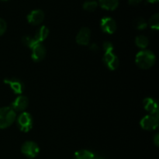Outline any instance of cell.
Here are the masks:
<instances>
[{
	"mask_svg": "<svg viewBox=\"0 0 159 159\" xmlns=\"http://www.w3.org/2000/svg\"><path fill=\"white\" fill-rule=\"evenodd\" d=\"M90 49L92 50V51H96L99 50V47L97 46V45L96 44V43H93V44L90 46Z\"/></svg>",
	"mask_w": 159,
	"mask_h": 159,
	"instance_id": "cell-26",
	"label": "cell"
},
{
	"mask_svg": "<svg viewBox=\"0 0 159 159\" xmlns=\"http://www.w3.org/2000/svg\"><path fill=\"white\" fill-rule=\"evenodd\" d=\"M27 21L31 25L37 26L40 24L44 20V12L41 9H34L27 15Z\"/></svg>",
	"mask_w": 159,
	"mask_h": 159,
	"instance_id": "cell-7",
	"label": "cell"
},
{
	"mask_svg": "<svg viewBox=\"0 0 159 159\" xmlns=\"http://www.w3.org/2000/svg\"><path fill=\"white\" fill-rule=\"evenodd\" d=\"M144 107L148 112L150 113V114H158V103L156 101L152 98H146L144 99Z\"/></svg>",
	"mask_w": 159,
	"mask_h": 159,
	"instance_id": "cell-13",
	"label": "cell"
},
{
	"mask_svg": "<svg viewBox=\"0 0 159 159\" xmlns=\"http://www.w3.org/2000/svg\"><path fill=\"white\" fill-rule=\"evenodd\" d=\"M154 143H155V144L157 146V147H158L159 146V134H157L155 135V138H154Z\"/></svg>",
	"mask_w": 159,
	"mask_h": 159,
	"instance_id": "cell-25",
	"label": "cell"
},
{
	"mask_svg": "<svg viewBox=\"0 0 159 159\" xmlns=\"http://www.w3.org/2000/svg\"><path fill=\"white\" fill-rule=\"evenodd\" d=\"M94 154L88 150H80L75 153L74 159H95Z\"/></svg>",
	"mask_w": 159,
	"mask_h": 159,
	"instance_id": "cell-16",
	"label": "cell"
},
{
	"mask_svg": "<svg viewBox=\"0 0 159 159\" xmlns=\"http://www.w3.org/2000/svg\"><path fill=\"white\" fill-rule=\"evenodd\" d=\"M100 27L106 34H112L116 30V21L111 17H103L100 21Z\"/></svg>",
	"mask_w": 159,
	"mask_h": 159,
	"instance_id": "cell-6",
	"label": "cell"
},
{
	"mask_svg": "<svg viewBox=\"0 0 159 159\" xmlns=\"http://www.w3.org/2000/svg\"><path fill=\"white\" fill-rule=\"evenodd\" d=\"M98 2L95 0H88V1H85L83 3V9L85 10L88 11V12H93V11L96 10L98 7Z\"/></svg>",
	"mask_w": 159,
	"mask_h": 159,
	"instance_id": "cell-18",
	"label": "cell"
},
{
	"mask_svg": "<svg viewBox=\"0 0 159 159\" xmlns=\"http://www.w3.org/2000/svg\"><path fill=\"white\" fill-rule=\"evenodd\" d=\"M140 124L144 130H155L158 126V114L147 115L142 118Z\"/></svg>",
	"mask_w": 159,
	"mask_h": 159,
	"instance_id": "cell-4",
	"label": "cell"
},
{
	"mask_svg": "<svg viewBox=\"0 0 159 159\" xmlns=\"http://www.w3.org/2000/svg\"><path fill=\"white\" fill-rule=\"evenodd\" d=\"M48 34H49L48 28L46 27L45 26H41L37 30V32L36 33L35 37H34V41H35L36 43H40V42L43 41L48 37Z\"/></svg>",
	"mask_w": 159,
	"mask_h": 159,
	"instance_id": "cell-15",
	"label": "cell"
},
{
	"mask_svg": "<svg viewBox=\"0 0 159 159\" xmlns=\"http://www.w3.org/2000/svg\"><path fill=\"white\" fill-rule=\"evenodd\" d=\"M103 61L107 68L110 70H116L119 66L118 57L113 52L105 53L103 57Z\"/></svg>",
	"mask_w": 159,
	"mask_h": 159,
	"instance_id": "cell-10",
	"label": "cell"
},
{
	"mask_svg": "<svg viewBox=\"0 0 159 159\" xmlns=\"http://www.w3.org/2000/svg\"><path fill=\"white\" fill-rule=\"evenodd\" d=\"M134 26L138 30H144L148 26V23L144 19L138 17L134 21Z\"/></svg>",
	"mask_w": 159,
	"mask_h": 159,
	"instance_id": "cell-20",
	"label": "cell"
},
{
	"mask_svg": "<svg viewBox=\"0 0 159 159\" xmlns=\"http://www.w3.org/2000/svg\"><path fill=\"white\" fill-rule=\"evenodd\" d=\"M142 2V0H128V3L130 6H138Z\"/></svg>",
	"mask_w": 159,
	"mask_h": 159,
	"instance_id": "cell-24",
	"label": "cell"
},
{
	"mask_svg": "<svg viewBox=\"0 0 159 159\" xmlns=\"http://www.w3.org/2000/svg\"><path fill=\"white\" fill-rule=\"evenodd\" d=\"M16 114L11 107L0 108V129H5L12 125L16 120Z\"/></svg>",
	"mask_w": 159,
	"mask_h": 159,
	"instance_id": "cell-2",
	"label": "cell"
},
{
	"mask_svg": "<svg viewBox=\"0 0 159 159\" xmlns=\"http://www.w3.org/2000/svg\"><path fill=\"white\" fill-rule=\"evenodd\" d=\"M147 2H148L149 3H155L157 2H158V0H146Z\"/></svg>",
	"mask_w": 159,
	"mask_h": 159,
	"instance_id": "cell-27",
	"label": "cell"
},
{
	"mask_svg": "<svg viewBox=\"0 0 159 159\" xmlns=\"http://www.w3.org/2000/svg\"><path fill=\"white\" fill-rule=\"evenodd\" d=\"M17 126L23 132H29L33 127L32 116L27 112H23L17 118Z\"/></svg>",
	"mask_w": 159,
	"mask_h": 159,
	"instance_id": "cell-3",
	"label": "cell"
},
{
	"mask_svg": "<svg viewBox=\"0 0 159 159\" xmlns=\"http://www.w3.org/2000/svg\"><path fill=\"white\" fill-rule=\"evenodd\" d=\"M4 82L7 85H9L11 89L16 94H21L23 91L24 85L23 82L18 79L16 78H12V79H6L4 80Z\"/></svg>",
	"mask_w": 159,
	"mask_h": 159,
	"instance_id": "cell-11",
	"label": "cell"
},
{
	"mask_svg": "<svg viewBox=\"0 0 159 159\" xmlns=\"http://www.w3.org/2000/svg\"><path fill=\"white\" fill-rule=\"evenodd\" d=\"M2 1H8V0H2Z\"/></svg>",
	"mask_w": 159,
	"mask_h": 159,
	"instance_id": "cell-28",
	"label": "cell"
},
{
	"mask_svg": "<svg viewBox=\"0 0 159 159\" xmlns=\"http://www.w3.org/2000/svg\"><path fill=\"white\" fill-rule=\"evenodd\" d=\"M149 43V40L144 35H140L138 36L135 39V43L138 48H141V49H145L148 47Z\"/></svg>",
	"mask_w": 159,
	"mask_h": 159,
	"instance_id": "cell-17",
	"label": "cell"
},
{
	"mask_svg": "<svg viewBox=\"0 0 159 159\" xmlns=\"http://www.w3.org/2000/svg\"><path fill=\"white\" fill-rule=\"evenodd\" d=\"M6 29H7V24H6V22L3 19L0 18V36L4 34V33L6 32Z\"/></svg>",
	"mask_w": 159,
	"mask_h": 159,
	"instance_id": "cell-22",
	"label": "cell"
},
{
	"mask_svg": "<svg viewBox=\"0 0 159 159\" xmlns=\"http://www.w3.org/2000/svg\"><path fill=\"white\" fill-rule=\"evenodd\" d=\"M156 57L155 54L148 50H143L138 52L136 55V65L142 69H148L155 65Z\"/></svg>",
	"mask_w": 159,
	"mask_h": 159,
	"instance_id": "cell-1",
	"label": "cell"
},
{
	"mask_svg": "<svg viewBox=\"0 0 159 159\" xmlns=\"http://www.w3.org/2000/svg\"><path fill=\"white\" fill-rule=\"evenodd\" d=\"M98 5L106 10L113 11L119 6V0H99Z\"/></svg>",
	"mask_w": 159,
	"mask_h": 159,
	"instance_id": "cell-14",
	"label": "cell"
},
{
	"mask_svg": "<svg viewBox=\"0 0 159 159\" xmlns=\"http://www.w3.org/2000/svg\"><path fill=\"white\" fill-rule=\"evenodd\" d=\"M21 152L27 158H34L38 155L40 148L39 146L34 141H26L22 145Z\"/></svg>",
	"mask_w": 159,
	"mask_h": 159,
	"instance_id": "cell-5",
	"label": "cell"
},
{
	"mask_svg": "<svg viewBox=\"0 0 159 159\" xmlns=\"http://www.w3.org/2000/svg\"><path fill=\"white\" fill-rule=\"evenodd\" d=\"M32 59L36 62L41 61L46 55V49L41 43H37L32 48Z\"/></svg>",
	"mask_w": 159,
	"mask_h": 159,
	"instance_id": "cell-8",
	"label": "cell"
},
{
	"mask_svg": "<svg viewBox=\"0 0 159 159\" xmlns=\"http://www.w3.org/2000/svg\"><path fill=\"white\" fill-rule=\"evenodd\" d=\"M150 27L154 30H158L159 29V14L155 13L152 16L148 21Z\"/></svg>",
	"mask_w": 159,
	"mask_h": 159,
	"instance_id": "cell-19",
	"label": "cell"
},
{
	"mask_svg": "<svg viewBox=\"0 0 159 159\" xmlns=\"http://www.w3.org/2000/svg\"><path fill=\"white\" fill-rule=\"evenodd\" d=\"M95 159H101V158H95Z\"/></svg>",
	"mask_w": 159,
	"mask_h": 159,
	"instance_id": "cell-29",
	"label": "cell"
},
{
	"mask_svg": "<svg viewBox=\"0 0 159 159\" xmlns=\"http://www.w3.org/2000/svg\"><path fill=\"white\" fill-rule=\"evenodd\" d=\"M22 40H23V43H24L26 46L29 47V48H32L34 45L37 44V43H35V41H34V39L30 37V36H25V37H23V38L22 39Z\"/></svg>",
	"mask_w": 159,
	"mask_h": 159,
	"instance_id": "cell-21",
	"label": "cell"
},
{
	"mask_svg": "<svg viewBox=\"0 0 159 159\" xmlns=\"http://www.w3.org/2000/svg\"><path fill=\"white\" fill-rule=\"evenodd\" d=\"M28 104H29V101H28L27 97L25 96H20L12 102L11 108L15 112L24 111L27 108Z\"/></svg>",
	"mask_w": 159,
	"mask_h": 159,
	"instance_id": "cell-9",
	"label": "cell"
},
{
	"mask_svg": "<svg viewBox=\"0 0 159 159\" xmlns=\"http://www.w3.org/2000/svg\"><path fill=\"white\" fill-rule=\"evenodd\" d=\"M103 50L105 51V53L108 52H113V45L110 42H105L103 43Z\"/></svg>",
	"mask_w": 159,
	"mask_h": 159,
	"instance_id": "cell-23",
	"label": "cell"
},
{
	"mask_svg": "<svg viewBox=\"0 0 159 159\" xmlns=\"http://www.w3.org/2000/svg\"><path fill=\"white\" fill-rule=\"evenodd\" d=\"M91 31L88 27H83L79 30L76 37V42L80 45H88L90 41Z\"/></svg>",
	"mask_w": 159,
	"mask_h": 159,
	"instance_id": "cell-12",
	"label": "cell"
}]
</instances>
